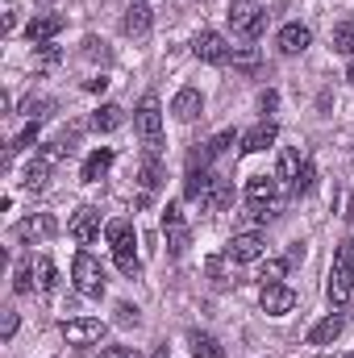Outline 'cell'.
<instances>
[{"label":"cell","mask_w":354,"mask_h":358,"mask_svg":"<svg viewBox=\"0 0 354 358\" xmlns=\"http://www.w3.org/2000/svg\"><path fill=\"white\" fill-rule=\"evenodd\" d=\"M346 358H354V355H346Z\"/></svg>","instance_id":"f6af8a7d"},{"label":"cell","mask_w":354,"mask_h":358,"mask_svg":"<svg viewBox=\"0 0 354 358\" xmlns=\"http://www.w3.org/2000/svg\"><path fill=\"white\" fill-rule=\"evenodd\" d=\"M46 113H50V100H29V104H25V117H29V121H42Z\"/></svg>","instance_id":"8d00e7d4"},{"label":"cell","mask_w":354,"mask_h":358,"mask_svg":"<svg viewBox=\"0 0 354 358\" xmlns=\"http://www.w3.org/2000/svg\"><path fill=\"white\" fill-rule=\"evenodd\" d=\"M313 179H317V167H313V163H304V167H300V176H296V183H292V192H296V196L313 192Z\"/></svg>","instance_id":"e575fe53"},{"label":"cell","mask_w":354,"mask_h":358,"mask_svg":"<svg viewBox=\"0 0 354 358\" xmlns=\"http://www.w3.org/2000/svg\"><path fill=\"white\" fill-rule=\"evenodd\" d=\"M296 176H300V155L296 150H279V163H275V179L279 183H296Z\"/></svg>","instance_id":"484cf974"},{"label":"cell","mask_w":354,"mask_h":358,"mask_svg":"<svg viewBox=\"0 0 354 358\" xmlns=\"http://www.w3.org/2000/svg\"><path fill=\"white\" fill-rule=\"evenodd\" d=\"M113 259H117V267H121V275H129V279H138V275H142V259L134 255V242L117 246V250H113Z\"/></svg>","instance_id":"83f0119b"},{"label":"cell","mask_w":354,"mask_h":358,"mask_svg":"<svg viewBox=\"0 0 354 358\" xmlns=\"http://www.w3.org/2000/svg\"><path fill=\"white\" fill-rule=\"evenodd\" d=\"M38 287V259L34 255H21L17 259V271H13V292L17 296H29Z\"/></svg>","instance_id":"ffe728a7"},{"label":"cell","mask_w":354,"mask_h":358,"mask_svg":"<svg viewBox=\"0 0 354 358\" xmlns=\"http://www.w3.org/2000/svg\"><path fill=\"white\" fill-rule=\"evenodd\" d=\"M38 142V121H29L21 134H17V142H13V150H25V146H34Z\"/></svg>","instance_id":"d590c367"},{"label":"cell","mask_w":354,"mask_h":358,"mask_svg":"<svg viewBox=\"0 0 354 358\" xmlns=\"http://www.w3.org/2000/svg\"><path fill=\"white\" fill-rule=\"evenodd\" d=\"M259 304H263V313L267 317H288L296 304H300V296L288 287V283H267L263 287V296H259Z\"/></svg>","instance_id":"52a82bcc"},{"label":"cell","mask_w":354,"mask_h":358,"mask_svg":"<svg viewBox=\"0 0 354 358\" xmlns=\"http://www.w3.org/2000/svg\"><path fill=\"white\" fill-rule=\"evenodd\" d=\"M104 238H108V246H113V250H117V246H125V242H134V221H129V217L108 221V225H104Z\"/></svg>","instance_id":"4316f807"},{"label":"cell","mask_w":354,"mask_h":358,"mask_svg":"<svg viewBox=\"0 0 354 358\" xmlns=\"http://www.w3.org/2000/svg\"><path fill=\"white\" fill-rule=\"evenodd\" d=\"M263 250H267V238L259 229H242L229 242V259L234 263H255V259H263Z\"/></svg>","instance_id":"9c48e42d"},{"label":"cell","mask_w":354,"mask_h":358,"mask_svg":"<svg viewBox=\"0 0 354 358\" xmlns=\"http://www.w3.org/2000/svg\"><path fill=\"white\" fill-rule=\"evenodd\" d=\"M259 104H263V113H275V104H279V92H275V88H267L263 96H259Z\"/></svg>","instance_id":"b9f144b4"},{"label":"cell","mask_w":354,"mask_h":358,"mask_svg":"<svg viewBox=\"0 0 354 358\" xmlns=\"http://www.w3.org/2000/svg\"><path fill=\"white\" fill-rule=\"evenodd\" d=\"M334 50L354 59V21H342V25L334 29Z\"/></svg>","instance_id":"1f68e13d"},{"label":"cell","mask_w":354,"mask_h":358,"mask_svg":"<svg viewBox=\"0 0 354 358\" xmlns=\"http://www.w3.org/2000/svg\"><path fill=\"white\" fill-rule=\"evenodd\" d=\"M108 167H113V150H108V146H100V150H92L88 159H84L80 179H84V183H100V179L108 176Z\"/></svg>","instance_id":"44dd1931"},{"label":"cell","mask_w":354,"mask_h":358,"mask_svg":"<svg viewBox=\"0 0 354 358\" xmlns=\"http://www.w3.org/2000/svg\"><path fill=\"white\" fill-rule=\"evenodd\" d=\"M346 80H351V84H354V59H351V67H346Z\"/></svg>","instance_id":"ee69618b"},{"label":"cell","mask_w":354,"mask_h":358,"mask_svg":"<svg viewBox=\"0 0 354 358\" xmlns=\"http://www.w3.org/2000/svg\"><path fill=\"white\" fill-rule=\"evenodd\" d=\"M134 125H138V138L146 146V155H163V108L155 96H142L138 113H134Z\"/></svg>","instance_id":"6da1fadb"},{"label":"cell","mask_w":354,"mask_h":358,"mask_svg":"<svg viewBox=\"0 0 354 358\" xmlns=\"http://www.w3.org/2000/svg\"><path fill=\"white\" fill-rule=\"evenodd\" d=\"M229 21H234V34H242L246 42H255L267 29V13L259 4H250V0H238V4L229 8Z\"/></svg>","instance_id":"277c9868"},{"label":"cell","mask_w":354,"mask_h":358,"mask_svg":"<svg viewBox=\"0 0 354 358\" xmlns=\"http://www.w3.org/2000/svg\"><path fill=\"white\" fill-rule=\"evenodd\" d=\"M208 187H213V176H208L204 155H200V159H192V167H187V176H183V196H187V200H204Z\"/></svg>","instance_id":"e0dca14e"},{"label":"cell","mask_w":354,"mask_h":358,"mask_svg":"<svg viewBox=\"0 0 354 358\" xmlns=\"http://www.w3.org/2000/svg\"><path fill=\"white\" fill-rule=\"evenodd\" d=\"M325 292H330V304H334V308H342V304L351 300V292H354V246H342V250L334 255Z\"/></svg>","instance_id":"7a4b0ae2"},{"label":"cell","mask_w":354,"mask_h":358,"mask_svg":"<svg viewBox=\"0 0 354 358\" xmlns=\"http://www.w3.org/2000/svg\"><path fill=\"white\" fill-rule=\"evenodd\" d=\"M100 358H142V355H138L134 346H104V350H100Z\"/></svg>","instance_id":"74e56055"},{"label":"cell","mask_w":354,"mask_h":358,"mask_svg":"<svg viewBox=\"0 0 354 358\" xmlns=\"http://www.w3.org/2000/svg\"><path fill=\"white\" fill-rule=\"evenodd\" d=\"M283 275H288V259H267L263 271H259L263 287H267V283H283Z\"/></svg>","instance_id":"836d02e7"},{"label":"cell","mask_w":354,"mask_h":358,"mask_svg":"<svg viewBox=\"0 0 354 358\" xmlns=\"http://www.w3.org/2000/svg\"><path fill=\"white\" fill-rule=\"evenodd\" d=\"M208 213H225L229 204H234V187H229V179H213V187L204 192V200H200Z\"/></svg>","instance_id":"603a6c76"},{"label":"cell","mask_w":354,"mask_h":358,"mask_svg":"<svg viewBox=\"0 0 354 358\" xmlns=\"http://www.w3.org/2000/svg\"><path fill=\"white\" fill-rule=\"evenodd\" d=\"M163 234H167V246H171L176 259L192 246V234H187V221H183L179 204H167V208H163Z\"/></svg>","instance_id":"ba28073f"},{"label":"cell","mask_w":354,"mask_h":358,"mask_svg":"<svg viewBox=\"0 0 354 358\" xmlns=\"http://www.w3.org/2000/svg\"><path fill=\"white\" fill-rule=\"evenodd\" d=\"M279 196V179L275 176H250L246 179V204H259V208H271Z\"/></svg>","instance_id":"2e32d148"},{"label":"cell","mask_w":354,"mask_h":358,"mask_svg":"<svg viewBox=\"0 0 354 358\" xmlns=\"http://www.w3.org/2000/svg\"><path fill=\"white\" fill-rule=\"evenodd\" d=\"M63 25H67V21H63L59 13H38V17L25 25V38H29L34 46H46L50 38H59V34H63Z\"/></svg>","instance_id":"8fae6325"},{"label":"cell","mask_w":354,"mask_h":358,"mask_svg":"<svg viewBox=\"0 0 354 358\" xmlns=\"http://www.w3.org/2000/svg\"><path fill=\"white\" fill-rule=\"evenodd\" d=\"M187 350H192L196 358H225L221 342H217L213 334H200V329H192V334H187Z\"/></svg>","instance_id":"cb8c5ba5"},{"label":"cell","mask_w":354,"mask_h":358,"mask_svg":"<svg viewBox=\"0 0 354 358\" xmlns=\"http://www.w3.org/2000/svg\"><path fill=\"white\" fill-rule=\"evenodd\" d=\"M309 42H313V29H309V25H300V21H292V25H283V29L275 34L279 55H304V50H309Z\"/></svg>","instance_id":"7c38bea8"},{"label":"cell","mask_w":354,"mask_h":358,"mask_svg":"<svg viewBox=\"0 0 354 358\" xmlns=\"http://www.w3.org/2000/svg\"><path fill=\"white\" fill-rule=\"evenodd\" d=\"M229 146H234V129H221V134H213V138L204 142V163H208V159H221Z\"/></svg>","instance_id":"4dcf8cb0"},{"label":"cell","mask_w":354,"mask_h":358,"mask_svg":"<svg viewBox=\"0 0 354 358\" xmlns=\"http://www.w3.org/2000/svg\"><path fill=\"white\" fill-rule=\"evenodd\" d=\"M346 217H351V221H354V196H351V204H346Z\"/></svg>","instance_id":"7bdbcfd3"},{"label":"cell","mask_w":354,"mask_h":358,"mask_svg":"<svg viewBox=\"0 0 354 358\" xmlns=\"http://www.w3.org/2000/svg\"><path fill=\"white\" fill-rule=\"evenodd\" d=\"M13 334H17V313L8 308V313H4V325H0V338H4V342H13Z\"/></svg>","instance_id":"60d3db41"},{"label":"cell","mask_w":354,"mask_h":358,"mask_svg":"<svg viewBox=\"0 0 354 358\" xmlns=\"http://www.w3.org/2000/svg\"><path fill=\"white\" fill-rule=\"evenodd\" d=\"M55 234H59V221H55L50 213L25 217V221L17 225V238H21V242H46V238H55Z\"/></svg>","instance_id":"4fadbf2b"},{"label":"cell","mask_w":354,"mask_h":358,"mask_svg":"<svg viewBox=\"0 0 354 358\" xmlns=\"http://www.w3.org/2000/svg\"><path fill=\"white\" fill-rule=\"evenodd\" d=\"M117 325H138V308L134 304H117Z\"/></svg>","instance_id":"ab89813d"},{"label":"cell","mask_w":354,"mask_h":358,"mask_svg":"<svg viewBox=\"0 0 354 358\" xmlns=\"http://www.w3.org/2000/svg\"><path fill=\"white\" fill-rule=\"evenodd\" d=\"M67 234H71L80 246H92V242L100 238V213L88 208V204H84V208H76V217L67 221Z\"/></svg>","instance_id":"30bf717a"},{"label":"cell","mask_w":354,"mask_h":358,"mask_svg":"<svg viewBox=\"0 0 354 358\" xmlns=\"http://www.w3.org/2000/svg\"><path fill=\"white\" fill-rule=\"evenodd\" d=\"M71 283H76V292L88 296V300H100V296H104V267L92 259L88 250H80V255L71 259Z\"/></svg>","instance_id":"3957f363"},{"label":"cell","mask_w":354,"mask_h":358,"mask_svg":"<svg viewBox=\"0 0 354 358\" xmlns=\"http://www.w3.org/2000/svg\"><path fill=\"white\" fill-rule=\"evenodd\" d=\"M192 50H196V59H200V63H208V67L229 63V42H225L217 29H200V34H196V42H192Z\"/></svg>","instance_id":"8992f818"},{"label":"cell","mask_w":354,"mask_h":358,"mask_svg":"<svg viewBox=\"0 0 354 358\" xmlns=\"http://www.w3.org/2000/svg\"><path fill=\"white\" fill-rule=\"evenodd\" d=\"M55 287H59V267L46 255H38V292L42 296H55Z\"/></svg>","instance_id":"f1b7e54d"},{"label":"cell","mask_w":354,"mask_h":358,"mask_svg":"<svg viewBox=\"0 0 354 358\" xmlns=\"http://www.w3.org/2000/svg\"><path fill=\"white\" fill-rule=\"evenodd\" d=\"M229 59H234L238 71H255V67H259V50H255V46H234Z\"/></svg>","instance_id":"d6a6232c"},{"label":"cell","mask_w":354,"mask_h":358,"mask_svg":"<svg viewBox=\"0 0 354 358\" xmlns=\"http://www.w3.org/2000/svg\"><path fill=\"white\" fill-rule=\"evenodd\" d=\"M351 246H354V242H351Z\"/></svg>","instance_id":"bcb514c9"},{"label":"cell","mask_w":354,"mask_h":358,"mask_svg":"<svg viewBox=\"0 0 354 358\" xmlns=\"http://www.w3.org/2000/svg\"><path fill=\"white\" fill-rule=\"evenodd\" d=\"M50 167H55V163H46V159H34V163L25 167V179H21V183H25L29 192H42V187H46V179H50Z\"/></svg>","instance_id":"f546056e"},{"label":"cell","mask_w":354,"mask_h":358,"mask_svg":"<svg viewBox=\"0 0 354 358\" xmlns=\"http://www.w3.org/2000/svg\"><path fill=\"white\" fill-rule=\"evenodd\" d=\"M150 21H155V13H150V4H142V0H134V4H129V13L121 17V29H125L129 38H146V34H150Z\"/></svg>","instance_id":"ac0fdd59"},{"label":"cell","mask_w":354,"mask_h":358,"mask_svg":"<svg viewBox=\"0 0 354 358\" xmlns=\"http://www.w3.org/2000/svg\"><path fill=\"white\" fill-rule=\"evenodd\" d=\"M138 179H142V192H146V196L163 187V163H159V155H146V163H142Z\"/></svg>","instance_id":"d4e9b609"},{"label":"cell","mask_w":354,"mask_h":358,"mask_svg":"<svg viewBox=\"0 0 354 358\" xmlns=\"http://www.w3.org/2000/svg\"><path fill=\"white\" fill-rule=\"evenodd\" d=\"M171 113H176V121L192 125V121L204 113V96H200V88H179L176 100H171Z\"/></svg>","instance_id":"5bb4252c"},{"label":"cell","mask_w":354,"mask_h":358,"mask_svg":"<svg viewBox=\"0 0 354 358\" xmlns=\"http://www.w3.org/2000/svg\"><path fill=\"white\" fill-rule=\"evenodd\" d=\"M342 329H346V317H342V313H330V317H321V321L309 329V346H330Z\"/></svg>","instance_id":"d6986e66"},{"label":"cell","mask_w":354,"mask_h":358,"mask_svg":"<svg viewBox=\"0 0 354 358\" xmlns=\"http://www.w3.org/2000/svg\"><path fill=\"white\" fill-rule=\"evenodd\" d=\"M275 138H279V125L275 121H259L250 134H242V155H263L275 146Z\"/></svg>","instance_id":"9a60e30c"},{"label":"cell","mask_w":354,"mask_h":358,"mask_svg":"<svg viewBox=\"0 0 354 358\" xmlns=\"http://www.w3.org/2000/svg\"><path fill=\"white\" fill-rule=\"evenodd\" d=\"M96 134H113V129H121L125 125V108L121 104H100L96 113H92V121H88Z\"/></svg>","instance_id":"7402d4cb"},{"label":"cell","mask_w":354,"mask_h":358,"mask_svg":"<svg viewBox=\"0 0 354 358\" xmlns=\"http://www.w3.org/2000/svg\"><path fill=\"white\" fill-rule=\"evenodd\" d=\"M84 59H100V63H104V59H108L104 42H96V38H88V42H84Z\"/></svg>","instance_id":"f35d334b"},{"label":"cell","mask_w":354,"mask_h":358,"mask_svg":"<svg viewBox=\"0 0 354 358\" xmlns=\"http://www.w3.org/2000/svg\"><path fill=\"white\" fill-rule=\"evenodd\" d=\"M104 334H108V325H104V321H96V317L63 321V338H67V346H100V342H104Z\"/></svg>","instance_id":"5b68a950"}]
</instances>
